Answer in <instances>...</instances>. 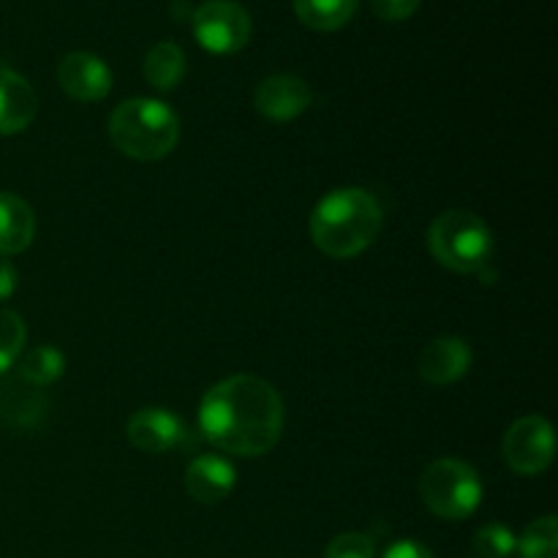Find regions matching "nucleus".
Returning a JSON list of instances; mask_svg holds the SVG:
<instances>
[{"label":"nucleus","instance_id":"1","mask_svg":"<svg viewBox=\"0 0 558 558\" xmlns=\"http://www.w3.org/2000/svg\"><path fill=\"white\" fill-rule=\"evenodd\" d=\"M283 401L262 376L238 374L218 381L199 403V430L216 450L262 458L281 441Z\"/></svg>","mask_w":558,"mask_h":558},{"label":"nucleus","instance_id":"2","mask_svg":"<svg viewBox=\"0 0 558 558\" xmlns=\"http://www.w3.org/2000/svg\"><path fill=\"white\" fill-rule=\"evenodd\" d=\"M381 227V205L363 189L330 191L311 213V240L330 259H354L368 251L379 238Z\"/></svg>","mask_w":558,"mask_h":558},{"label":"nucleus","instance_id":"3","mask_svg":"<svg viewBox=\"0 0 558 558\" xmlns=\"http://www.w3.org/2000/svg\"><path fill=\"white\" fill-rule=\"evenodd\" d=\"M109 140L136 161H161L180 140V120L158 98H129L109 118Z\"/></svg>","mask_w":558,"mask_h":558},{"label":"nucleus","instance_id":"4","mask_svg":"<svg viewBox=\"0 0 558 558\" xmlns=\"http://www.w3.org/2000/svg\"><path fill=\"white\" fill-rule=\"evenodd\" d=\"M494 232L469 210H447L428 227V251L458 276H480L494 256Z\"/></svg>","mask_w":558,"mask_h":558},{"label":"nucleus","instance_id":"5","mask_svg":"<svg viewBox=\"0 0 558 558\" xmlns=\"http://www.w3.org/2000/svg\"><path fill=\"white\" fill-rule=\"evenodd\" d=\"M420 496L434 515L445 521H466L483 505V480L472 463L461 458H439L420 477Z\"/></svg>","mask_w":558,"mask_h":558},{"label":"nucleus","instance_id":"6","mask_svg":"<svg viewBox=\"0 0 558 558\" xmlns=\"http://www.w3.org/2000/svg\"><path fill=\"white\" fill-rule=\"evenodd\" d=\"M191 27L202 49L210 54H234L251 41V16L234 0H207L191 14Z\"/></svg>","mask_w":558,"mask_h":558},{"label":"nucleus","instance_id":"7","mask_svg":"<svg viewBox=\"0 0 558 558\" xmlns=\"http://www.w3.org/2000/svg\"><path fill=\"white\" fill-rule=\"evenodd\" d=\"M125 436L136 450L147 452V456L189 452L199 447V436L191 430V425L178 412L161 407H147L131 414Z\"/></svg>","mask_w":558,"mask_h":558},{"label":"nucleus","instance_id":"8","mask_svg":"<svg viewBox=\"0 0 558 558\" xmlns=\"http://www.w3.org/2000/svg\"><path fill=\"white\" fill-rule=\"evenodd\" d=\"M501 452H505V461L512 472L523 474V477H537V474H543L545 469L554 463V425L545 417H539V414L521 417L518 423H512L510 430L505 434Z\"/></svg>","mask_w":558,"mask_h":558},{"label":"nucleus","instance_id":"9","mask_svg":"<svg viewBox=\"0 0 558 558\" xmlns=\"http://www.w3.org/2000/svg\"><path fill=\"white\" fill-rule=\"evenodd\" d=\"M58 85L74 101H104L112 90V71L90 52H69L58 63Z\"/></svg>","mask_w":558,"mask_h":558},{"label":"nucleus","instance_id":"10","mask_svg":"<svg viewBox=\"0 0 558 558\" xmlns=\"http://www.w3.org/2000/svg\"><path fill=\"white\" fill-rule=\"evenodd\" d=\"M314 101L308 82L294 74H272L259 82L254 93V107L262 118L272 123H289L300 118Z\"/></svg>","mask_w":558,"mask_h":558},{"label":"nucleus","instance_id":"11","mask_svg":"<svg viewBox=\"0 0 558 558\" xmlns=\"http://www.w3.org/2000/svg\"><path fill=\"white\" fill-rule=\"evenodd\" d=\"M472 360V347L463 338L441 336L430 341L420 354V376L434 387L456 385L458 379L469 374Z\"/></svg>","mask_w":558,"mask_h":558},{"label":"nucleus","instance_id":"12","mask_svg":"<svg viewBox=\"0 0 558 558\" xmlns=\"http://www.w3.org/2000/svg\"><path fill=\"white\" fill-rule=\"evenodd\" d=\"M238 485V469L223 456H196L185 469V490L199 505H218Z\"/></svg>","mask_w":558,"mask_h":558},{"label":"nucleus","instance_id":"13","mask_svg":"<svg viewBox=\"0 0 558 558\" xmlns=\"http://www.w3.org/2000/svg\"><path fill=\"white\" fill-rule=\"evenodd\" d=\"M38 98L31 82L11 69H0V136L22 134L36 120Z\"/></svg>","mask_w":558,"mask_h":558},{"label":"nucleus","instance_id":"14","mask_svg":"<svg viewBox=\"0 0 558 558\" xmlns=\"http://www.w3.org/2000/svg\"><path fill=\"white\" fill-rule=\"evenodd\" d=\"M49 412L47 396L41 392V387H33L27 381L9 379L0 385V420L11 428L20 430H33L44 423Z\"/></svg>","mask_w":558,"mask_h":558},{"label":"nucleus","instance_id":"15","mask_svg":"<svg viewBox=\"0 0 558 558\" xmlns=\"http://www.w3.org/2000/svg\"><path fill=\"white\" fill-rule=\"evenodd\" d=\"M36 240V213L22 196L0 191V256H16Z\"/></svg>","mask_w":558,"mask_h":558},{"label":"nucleus","instance_id":"16","mask_svg":"<svg viewBox=\"0 0 558 558\" xmlns=\"http://www.w3.org/2000/svg\"><path fill=\"white\" fill-rule=\"evenodd\" d=\"M185 69H189L185 65V52L174 41L153 44L145 54V63H142L145 80L161 93L174 90L183 82Z\"/></svg>","mask_w":558,"mask_h":558},{"label":"nucleus","instance_id":"17","mask_svg":"<svg viewBox=\"0 0 558 558\" xmlns=\"http://www.w3.org/2000/svg\"><path fill=\"white\" fill-rule=\"evenodd\" d=\"M360 0H292V9L305 27L319 33L341 31L357 11Z\"/></svg>","mask_w":558,"mask_h":558},{"label":"nucleus","instance_id":"18","mask_svg":"<svg viewBox=\"0 0 558 558\" xmlns=\"http://www.w3.org/2000/svg\"><path fill=\"white\" fill-rule=\"evenodd\" d=\"M63 374L65 354L60 352L58 347H49V343L31 349V352L20 360V368H16V376L33 387L54 385L58 379H63Z\"/></svg>","mask_w":558,"mask_h":558},{"label":"nucleus","instance_id":"19","mask_svg":"<svg viewBox=\"0 0 558 558\" xmlns=\"http://www.w3.org/2000/svg\"><path fill=\"white\" fill-rule=\"evenodd\" d=\"M515 554L521 558H558V521L556 515L537 518L518 537Z\"/></svg>","mask_w":558,"mask_h":558},{"label":"nucleus","instance_id":"20","mask_svg":"<svg viewBox=\"0 0 558 558\" xmlns=\"http://www.w3.org/2000/svg\"><path fill=\"white\" fill-rule=\"evenodd\" d=\"M25 338L27 327L22 316L11 308H0V374H5L20 360Z\"/></svg>","mask_w":558,"mask_h":558},{"label":"nucleus","instance_id":"21","mask_svg":"<svg viewBox=\"0 0 558 558\" xmlns=\"http://www.w3.org/2000/svg\"><path fill=\"white\" fill-rule=\"evenodd\" d=\"M518 548V537L505 523H488L474 534V550L480 558H512Z\"/></svg>","mask_w":558,"mask_h":558},{"label":"nucleus","instance_id":"22","mask_svg":"<svg viewBox=\"0 0 558 558\" xmlns=\"http://www.w3.org/2000/svg\"><path fill=\"white\" fill-rule=\"evenodd\" d=\"M376 556V543L374 537L360 532H343L338 537L330 539L327 545L325 558H374Z\"/></svg>","mask_w":558,"mask_h":558},{"label":"nucleus","instance_id":"23","mask_svg":"<svg viewBox=\"0 0 558 558\" xmlns=\"http://www.w3.org/2000/svg\"><path fill=\"white\" fill-rule=\"evenodd\" d=\"M368 3L379 20L403 22L420 9V3H423V0H368Z\"/></svg>","mask_w":558,"mask_h":558},{"label":"nucleus","instance_id":"24","mask_svg":"<svg viewBox=\"0 0 558 558\" xmlns=\"http://www.w3.org/2000/svg\"><path fill=\"white\" fill-rule=\"evenodd\" d=\"M381 558H436L434 550L425 548L417 539H398L381 554Z\"/></svg>","mask_w":558,"mask_h":558},{"label":"nucleus","instance_id":"25","mask_svg":"<svg viewBox=\"0 0 558 558\" xmlns=\"http://www.w3.org/2000/svg\"><path fill=\"white\" fill-rule=\"evenodd\" d=\"M16 287H20V272L5 256H0V303L9 300L16 292Z\"/></svg>","mask_w":558,"mask_h":558}]
</instances>
